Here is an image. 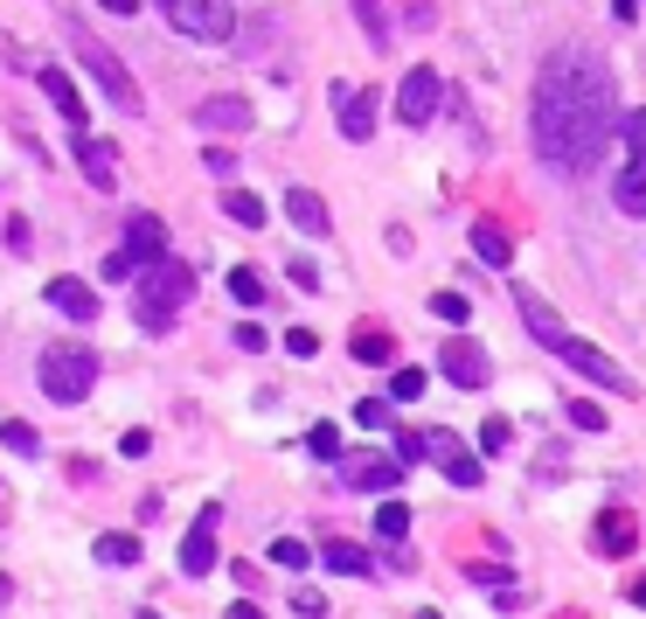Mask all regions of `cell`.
Returning a JSON list of instances; mask_svg holds the SVG:
<instances>
[{
    "label": "cell",
    "mask_w": 646,
    "mask_h": 619,
    "mask_svg": "<svg viewBox=\"0 0 646 619\" xmlns=\"http://www.w3.org/2000/svg\"><path fill=\"white\" fill-rule=\"evenodd\" d=\"M619 126H625V111H619L612 70L598 56H549L536 78V105H528L536 154L549 167H563V175H591Z\"/></svg>",
    "instance_id": "1"
},
{
    "label": "cell",
    "mask_w": 646,
    "mask_h": 619,
    "mask_svg": "<svg viewBox=\"0 0 646 619\" xmlns=\"http://www.w3.org/2000/svg\"><path fill=\"white\" fill-rule=\"evenodd\" d=\"M515 307H522V321H528V334L549 348V355H563L577 377H591L598 390H619V397H633V377H625V362H612V355H598L591 342H577L563 321H557V307L536 293V286H515Z\"/></svg>",
    "instance_id": "2"
},
{
    "label": "cell",
    "mask_w": 646,
    "mask_h": 619,
    "mask_svg": "<svg viewBox=\"0 0 646 619\" xmlns=\"http://www.w3.org/2000/svg\"><path fill=\"white\" fill-rule=\"evenodd\" d=\"M35 377H43V397L84 404L91 390H98V348L91 342H49L43 362H35Z\"/></svg>",
    "instance_id": "3"
},
{
    "label": "cell",
    "mask_w": 646,
    "mask_h": 619,
    "mask_svg": "<svg viewBox=\"0 0 646 619\" xmlns=\"http://www.w3.org/2000/svg\"><path fill=\"white\" fill-rule=\"evenodd\" d=\"M188 293H195V272L175 265V258H154V265H140V328L167 334V328H175V313L188 307Z\"/></svg>",
    "instance_id": "4"
},
{
    "label": "cell",
    "mask_w": 646,
    "mask_h": 619,
    "mask_svg": "<svg viewBox=\"0 0 646 619\" xmlns=\"http://www.w3.org/2000/svg\"><path fill=\"white\" fill-rule=\"evenodd\" d=\"M160 14L188 35V43H230V28H237L230 0H160Z\"/></svg>",
    "instance_id": "5"
},
{
    "label": "cell",
    "mask_w": 646,
    "mask_h": 619,
    "mask_svg": "<svg viewBox=\"0 0 646 619\" xmlns=\"http://www.w3.org/2000/svg\"><path fill=\"white\" fill-rule=\"evenodd\" d=\"M154 258H167V223L160 216H132L125 243L105 258V278H140V265H154Z\"/></svg>",
    "instance_id": "6"
},
{
    "label": "cell",
    "mask_w": 646,
    "mask_h": 619,
    "mask_svg": "<svg viewBox=\"0 0 646 619\" xmlns=\"http://www.w3.org/2000/svg\"><path fill=\"white\" fill-rule=\"evenodd\" d=\"M619 133H625V175L612 181V195L625 216H646V111H625Z\"/></svg>",
    "instance_id": "7"
},
{
    "label": "cell",
    "mask_w": 646,
    "mask_h": 619,
    "mask_svg": "<svg viewBox=\"0 0 646 619\" xmlns=\"http://www.w3.org/2000/svg\"><path fill=\"white\" fill-rule=\"evenodd\" d=\"M70 43H77V56H84V70H91V78H98V84H105V98H111V105H119V111H140V84H132V78H125V63H119V56H111L105 43H91V35H84V28H70Z\"/></svg>",
    "instance_id": "8"
},
{
    "label": "cell",
    "mask_w": 646,
    "mask_h": 619,
    "mask_svg": "<svg viewBox=\"0 0 646 619\" xmlns=\"http://www.w3.org/2000/svg\"><path fill=\"white\" fill-rule=\"evenodd\" d=\"M439 98H445L439 70H424V63H417L410 78L396 84V119H404V126H431V119H439Z\"/></svg>",
    "instance_id": "9"
},
{
    "label": "cell",
    "mask_w": 646,
    "mask_h": 619,
    "mask_svg": "<svg viewBox=\"0 0 646 619\" xmlns=\"http://www.w3.org/2000/svg\"><path fill=\"white\" fill-rule=\"evenodd\" d=\"M439 369H445V377L459 383V390H487V383H493L487 348H480V342H459V334H452V342L439 348Z\"/></svg>",
    "instance_id": "10"
},
{
    "label": "cell",
    "mask_w": 646,
    "mask_h": 619,
    "mask_svg": "<svg viewBox=\"0 0 646 619\" xmlns=\"http://www.w3.org/2000/svg\"><path fill=\"white\" fill-rule=\"evenodd\" d=\"M216 529H223V509L208 501V509L195 515V529L181 536V571H188V578H208V571H216Z\"/></svg>",
    "instance_id": "11"
},
{
    "label": "cell",
    "mask_w": 646,
    "mask_h": 619,
    "mask_svg": "<svg viewBox=\"0 0 646 619\" xmlns=\"http://www.w3.org/2000/svg\"><path fill=\"white\" fill-rule=\"evenodd\" d=\"M424 453L445 466V480H452V487H480V460H466L452 431H424Z\"/></svg>",
    "instance_id": "12"
},
{
    "label": "cell",
    "mask_w": 646,
    "mask_h": 619,
    "mask_svg": "<svg viewBox=\"0 0 646 619\" xmlns=\"http://www.w3.org/2000/svg\"><path fill=\"white\" fill-rule=\"evenodd\" d=\"M404 466H410V460H396V453H383V460H348V487H355V495H390V487L404 480Z\"/></svg>",
    "instance_id": "13"
},
{
    "label": "cell",
    "mask_w": 646,
    "mask_h": 619,
    "mask_svg": "<svg viewBox=\"0 0 646 619\" xmlns=\"http://www.w3.org/2000/svg\"><path fill=\"white\" fill-rule=\"evenodd\" d=\"M334 111H340V133H348V140H369L375 133V91L334 84Z\"/></svg>",
    "instance_id": "14"
},
{
    "label": "cell",
    "mask_w": 646,
    "mask_h": 619,
    "mask_svg": "<svg viewBox=\"0 0 646 619\" xmlns=\"http://www.w3.org/2000/svg\"><path fill=\"white\" fill-rule=\"evenodd\" d=\"M35 78H43V98H49L56 111H63V126H70V133H84V119H91V111H84V98H77V84H70L56 63H43Z\"/></svg>",
    "instance_id": "15"
},
{
    "label": "cell",
    "mask_w": 646,
    "mask_h": 619,
    "mask_svg": "<svg viewBox=\"0 0 646 619\" xmlns=\"http://www.w3.org/2000/svg\"><path fill=\"white\" fill-rule=\"evenodd\" d=\"M77 160H84V181H91V189H119V146H111V140L77 133Z\"/></svg>",
    "instance_id": "16"
},
{
    "label": "cell",
    "mask_w": 646,
    "mask_h": 619,
    "mask_svg": "<svg viewBox=\"0 0 646 619\" xmlns=\"http://www.w3.org/2000/svg\"><path fill=\"white\" fill-rule=\"evenodd\" d=\"M49 307L70 313V321H98V293L84 278H49Z\"/></svg>",
    "instance_id": "17"
},
{
    "label": "cell",
    "mask_w": 646,
    "mask_h": 619,
    "mask_svg": "<svg viewBox=\"0 0 646 619\" xmlns=\"http://www.w3.org/2000/svg\"><path fill=\"white\" fill-rule=\"evenodd\" d=\"M285 216H292L307 237H327V223H334V216H327V202H320L313 189H292V195H285Z\"/></svg>",
    "instance_id": "18"
},
{
    "label": "cell",
    "mask_w": 646,
    "mask_h": 619,
    "mask_svg": "<svg viewBox=\"0 0 646 619\" xmlns=\"http://www.w3.org/2000/svg\"><path fill=\"white\" fill-rule=\"evenodd\" d=\"M472 251H480L487 265H515V237H507L493 216H480V223H472Z\"/></svg>",
    "instance_id": "19"
},
{
    "label": "cell",
    "mask_w": 646,
    "mask_h": 619,
    "mask_svg": "<svg viewBox=\"0 0 646 619\" xmlns=\"http://www.w3.org/2000/svg\"><path fill=\"white\" fill-rule=\"evenodd\" d=\"M195 119L208 126V133H243V126H251V105H243V98H208Z\"/></svg>",
    "instance_id": "20"
},
{
    "label": "cell",
    "mask_w": 646,
    "mask_h": 619,
    "mask_svg": "<svg viewBox=\"0 0 646 619\" xmlns=\"http://www.w3.org/2000/svg\"><path fill=\"white\" fill-rule=\"evenodd\" d=\"M633 536L639 529H633V515H625V509H605L598 515V550L605 557H625V550H633Z\"/></svg>",
    "instance_id": "21"
},
{
    "label": "cell",
    "mask_w": 646,
    "mask_h": 619,
    "mask_svg": "<svg viewBox=\"0 0 646 619\" xmlns=\"http://www.w3.org/2000/svg\"><path fill=\"white\" fill-rule=\"evenodd\" d=\"M320 564L340 571V578H369V571H375L369 550H355V543H327V550H320Z\"/></svg>",
    "instance_id": "22"
},
{
    "label": "cell",
    "mask_w": 646,
    "mask_h": 619,
    "mask_svg": "<svg viewBox=\"0 0 646 619\" xmlns=\"http://www.w3.org/2000/svg\"><path fill=\"white\" fill-rule=\"evenodd\" d=\"M223 216L243 223V230H258V223H264V202H258L251 189H223Z\"/></svg>",
    "instance_id": "23"
},
{
    "label": "cell",
    "mask_w": 646,
    "mask_h": 619,
    "mask_svg": "<svg viewBox=\"0 0 646 619\" xmlns=\"http://www.w3.org/2000/svg\"><path fill=\"white\" fill-rule=\"evenodd\" d=\"M98 564H111V571L140 564V536H98Z\"/></svg>",
    "instance_id": "24"
},
{
    "label": "cell",
    "mask_w": 646,
    "mask_h": 619,
    "mask_svg": "<svg viewBox=\"0 0 646 619\" xmlns=\"http://www.w3.org/2000/svg\"><path fill=\"white\" fill-rule=\"evenodd\" d=\"M390 355H396V342H390L383 328H362V334H355V362H390Z\"/></svg>",
    "instance_id": "25"
},
{
    "label": "cell",
    "mask_w": 646,
    "mask_h": 619,
    "mask_svg": "<svg viewBox=\"0 0 646 619\" xmlns=\"http://www.w3.org/2000/svg\"><path fill=\"white\" fill-rule=\"evenodd\" d=\"M348 8H355V22L369 28V43L383 49V43H390V22H383V0H348Z\"/></svg>",
    "instance_id": "26"
},
{
    "label": "cell",
    "mask_w": 646,
    "mask_h": 619,
    "mask_svg": "<svg viewBox=\"0 0 646 619\" xmlns=\"http://www.w3.org/2000/svg\"><path fill=\"white\" fill-rule=\"evenodd\" d=\"M375 529H383L390 543H404L410 536V509H404V501H383V509H375Z\"/></svg>",
    "instance_id": "27"
},
{
    "label": "cell",
    "mask_w": 646,
    "mask_h": 619,
    "mask_svg": "<svg viewBox=\"0 0 646 619\" xmlns=\"http://www.w3.org/2000/svg\"><path fill=\"white\" fill-rule=\"evenodd\" d=\"M0 445H8V453H43L35 425H22V418H8V425H0Z\"/></svg>",
    "instance_id": "28"
},
{
    "label": "cell",
    "mask_w": 646,
    "mask_h": 619,
    "mask_svg": "<svg viewBox=\"0 0 646 619\" xmlns=\"http://www.w3.org/2000/svg\"><path fill=\"white\" fill-rule=\"evenodd\" d=\"M431 313H439V321H452V328H466V321H472L466 293H431Z\"/></svg>",
    "instance_id": "29"
},
{
    "label": "cell",
    "mask_w": 646,
    "mask_h": 619,
    "mask_svg": "<svg viewBox=\"0 0 646 619\" xmlns=\"http://www.w3.org/2000/svg\"><path fill=\"white\" fill-rule=\"evenodd\" d=\"M230 299H237V307H258V299H264V278L237 265V272H230Z\"/></svg>",
    "instance_id": "30"
},
{
    "label": "cell",
    "mask_w": 646,
    "mask_h": 619,
    "mask_svg": "<svg viewBox=\"0 0 646 619\" xmlns=\"http://www.w3.org/2000/svg\"><path fill=\"white\" fill-rule=\"evenodd\" d=\"M272 564H285V571H307L313 557H307V543H292V536H278L272 543Z\"/></svg>",
    "instance_id": "31"
},
{
    "label": "cell",
    "mask_w": 646,
    "mask_h": 619,
    "mask_svg": "<svg viewBox=\"0 0 646 619\" xmlns=\"http://www.w3.org/2000/svg\"><path fill=\"white\" fill-rule=\"evenodd\" d=\"M390 397H404V404H410V397H424V369H410V362H404V369L390 377Z\"/></svg>",
    "instance_id": "32"
},
{
    "label": "cell",
    "mask_w": 646,
    "mask_h": 619,
    "mask_svg": "<svg viewBox=\"0 0 646 619\" xmlns=\"http://www.w3.org/2000/svg\"><path fill=\"white\" fill-rule=\"evenodd\" d=\"M307 453H320V460H340V431H334V425H313V431H307Z\"/></svg>",
    "instance_id": "33"
},
{
    "label": "cell",
    "mask_w": 646,
    "mask_h": 619,
    "mask_svg": "<svg viewBox=\"0 0 646 619\" xmlns=\"http://www.w3.org/2000/svg\"><path fill=\"white\" fill-rule=\"evenodd\" d=\"M570 425H577V431H605V410L591 397H570Z\"/></svg>",
    "instance_id": "34"
},
{
    "label": "cell",
    "mask_w": 646,
    "mask_h": 619,
    "mask_svg": "<svg viewBox=\"0 0 646 619\" xmlns=\"http://www.w3.org/2000/svg\"><path fill=\"white\" fill-rule=\"evenodd\" d=\"M355 418H362L369 431H383V425H390V404H383V397H362V404H355Z\"/></svg>",
    "instance_id": "35"
},
{
    "label": "cell",
    "mask_w": 646,
    "mask_h": 619,
    "mask_svg": "<svg viewBox=\"0 0 646 619\" xmlns=\"http://www.w3.org/2000/svg\"><path fill=\"white\" fill-rule=\"evenodd\" d=\"M285 348L307 362V355H320V334H313V328H292V334H285Z\"/></svg>",
    "instance_id": "36"
},
{
    "label": "cell",
    "mask_w": 646,
    "mask_h": 619,
    "mask_svg": "<svg viewBox=\"0 0 646 619\" xmlns=\"http://www.w3.org/2000/svg\"><path fill=\"white\" fill-rule=\"evenodd\" d=\"M480 445H487V453H501V445H507V418H487L480 425Z\"/></svg>",
    "instance_id": "37"
},
{
    "label": "cell",
    "mask_w": 646,
    "mask_h": 619,
    "mask_svg": "<svg viewBox=\"0 0 646 619\" xmlns=\"http://www.w3.org/2000/svg\"><path fill=\"white\" fill-rule=\"evenodd\" d=\"M292 606H299V612H307V619H320V612H327V598H320V592H307V585H299V592H292Z\"/></svg>",
    "instance_id": "38"
},
{
    "label": "cell",
    "mask_w": 646,
    "mask_h": 619,
    "mask_svg": "<svg viewBox=\"0 0 646 619\" xmlns=\"http://www.w3.org/2000/svg\"><path fill=\"white\" fill-rule=\"evenodd\" d=\"M208 175H237V154H230V146H208Z\"/></svg>",
    "instance_id": "39"
},
{
    "label": "cell",
    "mask_w": 646,
    "mask_h": 619,
    "mask_svg": "<svg viewBox=\"0 0 646 619\" xmlns=\"http://www.w3.org/2000/svg\"><path fill=\"white\" fill-rule=\"evenodd\" d=\"M119 453H125V460H140V453H154V439H146V431H125V439H119Z\"/></svg>",
    "instance_id": "40"
},
{
    "label": "cell",
    "mask_w": 646,
    "mask_h": 619,
    "mask_svg": "<svg viewBox=\"0 0 646 619\" xmlns=\"http://www.w3.org/2000/svg\"><path fill=\"white\" fill-rule=\"evenodd\" d=\"M237 348H243V355H258V348H264V328L243 321V328H237Z\"/></svg>",
    "instance_id": "41"
},
{
    "label": "cell",
    "mask_w": 646,
    "mask_h": 619,
    "mask_svg": "<svg viewBox=\"0 0 646 619\" xmlns=\"http://www.w3.org/2000/svg\"><path fill=\"white\" fill-rule=\"evenodd\" d=\"M105 14H140V0H105Z\"/></svg>",
    "instance_id": "42"
},
{
    "label": "cell",
    "mask_w": 646,
    "mask_h": 619,
    "mask_svg": "<svg viewBox=\"0 0 646 619\" xmlns=\"http://www.w3.org/2000/svg\"><path fill=\"white\" fill-rule=\"evenodd\" d=\"M612 14H619V22H633V0H612Z\"/></svg>",
    "instance_id": "43"
},
{
    "label": "cell",
    "mask_w": 646,
    "mask_h": 619,
    "mask_svg": "<svg viewBox=\"0 0 646 619\" xmlns=\"http://www.w3.org/2000/svg\"><path fill=\"white\" fill-rule=\"evenodd\" d=\"M230 619H264V612L258 606H230Z\"/></svg>",
    "instance_id": "44"
},
{
    "label": "cell",
    "mask_w": 646,
    "mask_h": 619,
    "mask_svg": "<svg viewBox=\"0 0 646 619\" xmlns=\"http://www.w3.org/2000/svg\"><path fill=\"white\" fill-rule=\"evenodd\" d=\"M633 598H639V606H646V571H639V578H633Z\"/></svg>",
    "instance_id": "45"
},
{
    "label": "cell",
    "mask_w": 646,
    "mask_h": 619,
    "mask_svg": "<svg viewBox=\"0 0 646 619\" xmlns=\"http://www.w3.org/2000/svg\"><path fill=\"white\" fill-rule=\"evenodd\" d=\"M410 619H445V612H431V606H424V612H410Z\"/></svg>",
    "instance_id": "46"
},
{
    "label": "cell",
    "mask_w": 646,
    "mask_h": 619,
    "mask_svg": "<svg viewBox=\"0 0 646 619\" xmlns=\"http://www.w3.org/2000/svg\"><path fill=\"white\" fill-rule=\"evenodd\" d=\"M140 619H160V612H140Z\"/></svg>",
    "instance_id": "47"
}]
</instances>
